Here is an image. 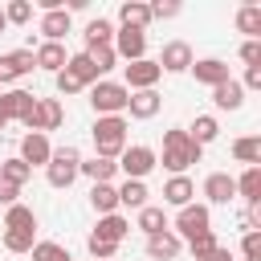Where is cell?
Listing matches in <instances>:
<instances>
[{
  "mask_svg": "<svg viewBox=\"0 0 261 261\" xmlns=\"http://www.w3.org/2000/svg\"><path fill=\"white\" fill-rule=\"evenodd\" d=\"M200 159H204V147H196L184 126L163 130V155H159V163H163L171 175H188V167L200 163Z\"/></svg>",
  "mask_w": 261,
  "mask_h": 261,
  "instance_id": "obj_1",
  "label": "cell"
},
{
  "mask_svg": "<svg viewBox=\"0 0 261 261\" xmlns=\"http://www.w3.org/2000/svg\"><path fill=\"white\" fill-rule=\"evenodd\" d=\"M126 114H110V118H94L90 135H94V155L102 159H118L126 151Z\"/></svg>",
  "mask_w": 261,
  "mask_h": 261,
  "instance_id": "obj_2",
  "label": "cell"
},
{
  "mask_svg": "<svg viewBox=\"0 0 261 261\" xmlns=\"http://www.w3.org/2000/svg\"><path fill=\"white\" fill-rule=\"evenodd\" d=\"M126 102H130V90L122 82H94L90 86V106L98 118H110V114H126Z\"/></svg>",
  "mask_w": 261,
  "mask_h": 261,
  "instance_id": "obj_3",
  "label": "cell"
},
{
  "mask_svg": "<svg viewBox=\"0 0 261 261\" xmlns=\"http://www.w3.org/2000/svg\"><path fill=\"white\" fill-rule=\"evenodd\" d=\"M77 167H82V151H77L73 143L53 147V155H49V163H45V179H49V188H69V184L77 179Z\"/></svg>",
  "mask_w": 261,
  "mask_h": 261,
  "instance_id": "obj_4",
  "label": "cell"
},
{
  "mask_svg": "<svg viewBox=\"0 0 261 261\" xmlns=\"http://www.w3.org/2000/svg\"><path fill=\"white\" fill-rule=\"evenodd\" d=\"M114 163H118V171H122L126 179H147V175L159 167V151L147 147V143H126V151H122Z\"/></svg>",
  "mask_w": 261,
  "mask_h": 261,
  "instance_id": "obj_5",
  "label": "cell"
},
{
  "mask_svg": "<svg viewBox=\"0 0 261 261\" xmlns=\"http://www.w3.org/2000/svg\"><path fill=\"white\" fill-rule=\"evenodd\" d=\"M208 228H212V208L192 200V204H184V208L175 212V228H171V232H175L179 241H192V237H200V232H208Z\"/></svg>",
  "mask_w": 261,
  "mask_h": 261,
  "instance_id": "obj_6",
  "label": "cell"
},
{
  "mask_svg": "<svg viewBox=\"0 0 261 261\" xmlns=\"http://www.w3.org/2000/svg\"><path fill=\"white\" fill-rule=\"evenodd\" d=\"M61 122H65V106H61L57 98H37L33 114L24 118V126H29V130H37V135H49V130H57Z\"/></svg>",
  "mask_w": 261,
  "mask_h": 261,
  "instance_id": "obj_7",
  "label": "cell"
},
{
  "mask_svg": "<svg viewBox=\"0 0 261 261\" xmlns=\"http://www.w3.org/2000/svg\"><path fill=\"white\" fill-rule=\"evenodd\" d=\"M110 49L130 65V61H143L147 57V33H139V29H114V41H110Z\"/></svg>",
  "mask_w": 261,
  "mask_h": 261,
  "instance_id": "obj_8",
  "label": "cell"
},
{
  "mask_svg": "<svg viewBox=\"0 0 261 261\" xmlns=\"http://www.w3.org/2000/svg\"><path fill=\"white\" fill-rule=\"evenodd\" d=\"M33 106H37V94H29V90H4L0 94V118L4 122H24L33 114Z\"/></svg>",
  "mask_w": 261,
  "mask_h": 261,
  "instance_id": "obj_9",
  "label": "cell"
},
{
  "mask_svg": "<svg viewBox=\"0 0 261 261\" xmlns=\"http://www.w3.org/2000/svg\"><path fill=\"white\" fill-rule=\"evenodd\" d=\"M192 61H196V57H192V45H188V41H167L163 53L155 57V65H159L163 73H188Z\"/></svg>",
  "mask_w": 261,
  "mask_h": 261,
  "instance_id": "obj_10",
  "label": "cell"
},
{
  "mask_svg": "<svg viewBox=\"0 0 261 261\" xmlns=\"http://www.w3.org/2000/svg\"><path fill=\"white\" fill-rule=\"evenodd\" d=\"M159 77H163V69H159L151 57H143V61H130V65H126V82H122V86H126L130 94H135V90H155Z\"/></svg>",
  "mask_w": 261,
  "mask_h": 261,
  "instance_id": "obj_11",
  "label": "cell"
},
{
  "mask_svg": "<svg viewBox=\"0 0 261 261\" xmlns=\"http://www.w3.org/2000/svg\"><path fill=\"white\" fill-rule=\"evenodd\" d=\"M37 33L45 37V41H53V45H61L69 33H73V16L65 12V8H53V12H41V24H37Z\"/></svg>",
  "mask_w": 261,
  "mask_h": 261,
  "instance_id": "obj_12",
  "label": "cell"
},
{
  "mask_svg": "<svg viewBox=\"0 0 261 261\" xmlns=\"http://www.w3.org/2000/svg\"><path fill=\"white\" fill-rule=\"evenodd\" d=\"M49 155H53V147H49V135H37V130H29L24 139H20V163H29V167H45L49 163Z\"/></svg>",
  "mask_w": 261,
  "mask_h": 261,
  "instance_id": "obj_13",
  "label": "cell"
},
{
  "mask_svg": "<svg viewBox=\"0 0 261 261\" xmlns=\"http://www.w3.org/2000/svg\"><path fill=\"white\" fill-rule=\"evenodd\" d=\"M200 192H204L208 204H232V200H237V179H232L228 171H212Z\"/></svg>",
  "mask_w": 261,
  "mask_h": 261,
  "instance_id": "obj_14",
  "label": "cell"
},
{
  "mask_svg": "<svg viewBox=\"0 0 261 261\" xmlns=\"http://www.w3.org/2000/svg\"><path fill=\"white\" fill-rule=\"evenodd\" d=\"M33 69H37L33 49H12V53H4V57H0V86H4V82L24 77V73H33Z\"/></svg>",
  "mask_w": 261,
  "mask_h": 261,
  "instance_id": "obj_15",
  "label": "cell"
},
{
  "mask_svg": "<svg viewBox=\"0 0 261 261\" xmlns=\"http://www.w3.org/2000/svg\"><path fill=\"white\" fill-rule=\"evenodd\" d=\"M192 77L200 82V86H220V82H228L232 73H228V65L220 61V57H200V61H192Z\"/></svg>",
  "mask_w": 261,
  "mask_h": 261,
  "instance_id": "obj_16",
  "label": "cell"
},
{
  "mask_svg": "<svg viewBox=\"0 0 261 261\" xmlns=\"http://www.w3.org/2000/svg\"><path fill=\"white\" fill-rule=\"evenodd\" d=\"M179 249H184V241H179L171 228H163V232L147 237V257H151V261H175V257H179Z\"/></svg>",
  "mask_w": 261,
  "mask_h": 261,
  "instance_id": "obj_17",
  "label": "cell"
},
{
  "mask_svg": "<svg viewBox=\"0 0 261 261\" xmlns=\"http://www.w3.org/2000/svg\"><path fill=\"white\" fill-rule=\"evenodd\" d=\"M33 61H37V69H45V73H61V69H65V61H69V53H65V45L41 41V45L33 49Z\"/></svg>",
  "mask_w": 261,
  "mask_h": 261,
  "instance_id": "obj_18",
  "label": "cell"
},
{
  "mask_svg": "<svg viewBox=\"0 0 261 261\" xmlns=\"http://www.w3.org/2000/svg\"><path fill=\"white\" fill-rule=\"evenodd\" d=\"M159 106H163L159 90H135V94H130V102H126V114H130V118H139V122H147V118H155V114H159Z\"/></svg>",
  "mask_w": 261,
  "mask_h": 261,
  "instance_id": "obj_19",
  "label": "cell"
},
{
  "mask_svg": "<svg viewBox=\"0 0 261 261\" xmlns=\"http://www.w3.org/2000/svg\"><path fill=\"white\" fill-rule=\"evenodd\" d=\"M118 24H122V29H139V33H147V24H151V8H147L143 0H122V4H118Z\"/></svg>",
  "mask_w": 261,
  "mask_h": 261,
  "instance_id": "obj_20",
  "label": "cell"
},
{
  "mask_svg": "<svg viewBox=\"0 0 261 261\" xmlns=\"http://www.w3.org/2000/svg\"><path fill=\"white\" fill-rule=\"evenodd\" d=\"M212 106H216V110H241V106H245V90H241V82L228 77V82L212 86Z\"/></svg>",
  "mask_w": 261,
  "mask_h": 261,
  "instance_id": "obj_21",
  "label": "cell"
},
{
  "mask_svg": "<svg viewBox=\"0 0 261 261\" xmlns=\"http://www.w3.org/2000/svg\"><path fill=\"white\" fill-rule=\"evenodd\" d=\"M77 175H86L90 184H110V179L118 175V163H114V159H102V155H90V159H82Z\"/></svg>",
  "mask_w": 261,
  "mask_h": 261,
  "instance_id": "obj_22",
  "label": "cell"
},
{
  "mask_svg": "<svg viewBox=\"0 0 261 261\" xmlns=\"http://www.w3.org/2000/svg\"><path fill=\"white\" fill-rule=\"evenodd\" d=\"M192 200H196V184H192L188 175H171V179L163 184V204L184 208V204H192Z\"/></svg>",
  "mask_w": 261,
  "mask_h": 261,
  "instance_id": "obj_23",
  "label": "cell"
},
{
  "mask_svg": "<svg viewBox=\"0 0 261 261\" xmlns=\"http://www.w3.org/2000/svg\"><path fill=\"white\" fill-rule=\"evenodd\" d=\"M237 200H245L249 208L261 204V167H245L237 175Z\"/></svg>",
  "mask_w": 261,
  "mask_h": 261,
  "instance_id": "obj_24",
  "label": "cell"
},
{
  "mask_svg": "<svg viewBox=\"0 0 261 261\" xmlns=\"http://www.w3.org/2000/svg\"><path fill=\"white\" fill-rule=\"evenodd\" d=\"M130 232V220L122 216V212H110V216H98V224H94V237H102V241H114V245H122V237Z\"/></svg>",
  "mask_w": 261,
  "mask_h": 261,
  "instance_id": "obj_25",
  "label": "cell"
},
{
  "mask_svg": "<svg viewBox=\"0 0 261 261\" xmlns=\"http://www.w3.org/2000/svg\"><path fill=\"white\" fill-rule=\"evenodd\" d=\"M147 196H151L147 179H122L118 184V208H135L139 212V208H147Z\"/></svg>",
  "mask_w": 261,
  "mask_h": 261,
  "instance_id": "obj_26",
  "label": "cell"
},
{
  "mask_svg": "<svg viewBox=\"0 0 261 261\" xmlns=\"http://www.w3.org/2000/svg\"><path fill=\"white\" fill-rule=\"evenodd\" d=\"M232 24H237V33H245L249 41H261V4H241Z\"/></svg>",
  "mask_w": 261,
  "mask_h": 261,
  "instance_id": "obj_27",
  "label": "cell"
},
{
  "mask_svg": "<svg viewBox=\"0 0 261 261\" xmlns=\"http://www.w3.org/2000/svg\"><path fill=\"white\" fill-rule=\"evenodd\" d=\"M216 135H220V122H216V114H196V118H192V126H188V139H192L196 147H208Z\"/></svg>",
  "mask_w": 261,
  "mask_h": 261,
  "instance_id": "obj_28",
  "label": "cell"
},
{
  "mask_svg": "<svg viewBox=\"0 0 261 261\" xmlns=\"http://www.w3.org/2000/svg\"><path fill=\"white\" fill-rule=\"evenodd\" d=\"M90 208H94L98 216L118 212V188H114V184H94V188H90Z\"/></svg>",
  "mask_w": 261,
  "mask_h": 261,
  "instance_id": "obj_29",
  "label": "cell"
},
{
  "mask_svg": "<svg viewBox=\"0 0 261 261\" xmlns=\"http://www.w3.org/2000/svg\"><path fill=\"white\" fill-rule=\"evenodd\" d=\"M4 228H12V232H37V212L29 204H12V208H4Z\"/></svg>",
  "mask_w": 261,
  "mask_h": 261,
  "instance_id": "obj_30",
  "label": "cell"
},
{
  "mask_svg": "<svg viewBox=\"0 0 261 261\" xmlns=\"http://www.w3.org/2000/svg\"><path fill=\"white\" fill-rule=\"evenodd\" d=\"M135 228H139V232H147V237H155V232H163V228H171V224H167V212H163V208L147 204V208H139Z\"/></svg>",
  "mask_w": 261,
  "mask_h": 261,
  "instance_id": "obj_31",
  "label": "cell"
},
{
  "mask_svg": "<svg viewBox=\"0 0 261 261\" xmlns=\"http://www.w3.org/2000/svg\"><path fill=\"white\" fill-rule=\"evenodd\" d=\"M65 69H69V73H73L82 86H94V82H102V73L94 69V61H90V53H86V49H82V53H73V57L65 61Z\"/></svg>",
  "mask_w": 261,
  "mask_h": 261,
  "instance_id": "obj_32",
  "label": "cell"
},
{
  "mask_svg": "<svg viewBox=\"0 0 261 261\" xmlns=\"http://www.w3.org/2000/svg\"><path fill=\"white\" fill-rule=\"evenodd\" d=\"M82 37H86V49H98V45H110V41H114V24H110L106 16H94V20L86 24V33H82Z\"/></svg>",
  "mask_w": 261,
  "mask_h": 261,
  "instance_id": "obj_33",
  "label": "cell"
},
{
  "mask_svg": "<svg viewBox=\"0 0 261 261\" xmlns=\"http://www.w3.org/2000/svg\"><path fill=\"white\" fill-rule=\"evenodd\" d=\"M232 159L245 163V167H257V163H261V139H257V135L237 139V143H232Z\"/></svg>",
  "mask_w": 261,
  "mask_h": 261,
  "instance_id": "obj_34",
  "label": "cell"
},
{
  "mask_svg": "<svg viewBox=\"0 0 261 261\" xmlns=\"http://www.w3.org/2000/svg\"><path fill=\"white\" fill-rule=\"evenodd\" d=\"M0 179H8V184H16V188H24V184L33 179V167H29V163H20V159L12 155V159H4V163H0Z\"/></svg>",
  "mask_w": 261,
  "mask_h": 261,
  "instance_id": "obj_35",
  "label": "cell"
},
{
  "mask_svg": "<svg viewBox=\"0 0 261 261\" xmlns=\"http://www.w3.org/2000/svg\"><path fill=\"white\" fill-rule=\"evenodd\" d=\"M29 253H33V261H73V257H69V249H61L57 241H37Z\"/></svg>",
  "mask_w": 261,
  "mask_h": 261,
  "instance_id": "obj_36",
  "label": "cell"
},
{
  "mask_svg": "<svg viewBox=\"0 0 261 261\" xmlns=\"http://www.w3.org/2000/svg\"><path fill=\"white\" fill-rule=\"evenodd\" d=\"M4 20L8 24H29L33 20V4L29 0H8L4 4Z\"/></svg>",
  "mask_w": 261,
  "mask_h": 261,
  "instance_id": "obj_37",
  "label": "cell"
},
{
  "mask_svg": "<svg viewBox=\"0 0 261 261\" xmlns=\"http://www.w3.org/2000/svg\"><path fill=\"white\" fill-rule=\"evenodd\" d=\"M86 249H90V257H94V261H114V253H118V245H114V241H102V237H94V232L86 237Z\"/></svg>",
  "mask_w": 261,
  "mask_h": 261,
  "instance_id": "obj_38",
  "label": "cell"
},
{
  "mask_svg": "<svg viewBox=\"0 0 261 261\" xmlns=\"http://www.w3.org/2000/svg\"><path fill=\"white\" fill-rule=\"evenodd\" d=\"M86 53H90V61H94V69H98V73H110V69H114V61H118V53H114L110 45H98V49H86Z\"/></svg>",
  "mask_w": 261,
  "mask_h": 261,
  "instance_id": "obj_39",
  "label": "cell"
},
{
  "mask_svg": "<svg viewBox=\"0 0 261 261\" xmlns=\"http://www.w3.org/2000/svg\"><path fill=\"white\" fill-rule=\"evenodd\" d=\"M37 232H12V228H4V249L8 253H29L37 241H33Z\"/></svg>",
  "mask_w": 261,
  "mask_h": 261,
  "instance_id": "obj_40",
  "label": "cell"
},
{
  "mask_svg": "<svg viewBox=\"0 0 261 261\" xmlns=\"http://www.w3.org/2000/svg\"><path fill=\"white\" fill-rule=\"evenodd\" d=\"M241 257H245V261H261V228H249V232H245Z\"/></svg>",
  "mask_w": 261,
  "mask_h": 261,
  "instance_id": "obj_41",
  "label": "cell"
},
{
  "mask_svg": "<svg viewBox=\"0 0 261 261\" xmlns=\"http://www.w3.org/2000/svg\"><path fill=\"white\" fill-rule=\"evenodd\" d=\"M216 245H220V241H216V232L208 228V232H200V237H192V241H188V253H192V257H204V253H208V249H216Z\"/></svg>",
  "mask_w": 261,
  "mask_h": 261,
  "instance_id": "obj_42",
  "label": "cell"
},
{
  "mask_svg": "<svg viewBox=\"0 0 261 261\" xmlns=\"http://www.w3.org/2000/svg\"><path fill=\"white\" fill-rule=\"evenodd\" d=\"M151 8V20H175L179 16V4L175 0H155V4H147Z\"/></svg>",
  "mask_w": 261,
  "mask_h": 261,
  "instance_id": "obj_43",
  "label": "cell"
},
{
  "mask_svg": "<svg viewBox=\"0 0 261 261\" xmlns=\"http://www.w3.org/2000/svg\"><path fill=\"white\" fill-rule=\"evenodd\" d=\"M53 86H57V94H65V98H69V94H77V90H86V86H82V82H77V77H73L69 69L53 73Z\"/></svg>",
  "mask_w": 261,
  "mask_h": 261,
  "instance_id": "obj_44",
  "label": "cell"
},
{
  "mask_svg": "<svg viewBox=\"0 0 261 261\" xmlns=\"http://www.w3.org/2000/svg\"><path fill=\"white\" fill-rule=\"evenodd\" d=\"M241 61H245V69L249 65H261V41H245L241 45Z\"/></svg>",
  "mask_w": 261,
  "mask_h": 261,
  "instance_id": "obj_45",
  "label": "cell"
},
{
  "mask_svg": "<svg viewBox=\"0 0 261 261\" xmlns=\"http://www.w3.org/2000/svg\"><path fill=\"white\" fill-rule=\"evenodd\" d=\"M0 204H4V208L20 204V188H16V184H8V179H0Z\"/></svg>",
  "mask_w": 261,
  "mask_h": 261,
  "instance_id": "obj_46",
  "label": "cell"
},
{
  "mask_svg": "<svg viewBox=\"0 0 261 261\" xmlns=\"http://www.w3.org/2000/svg\"><path fill=\"white\" fill-rule=\"evenodd\" d=\"M241 90H261V65H249V69H245Z\"/></svg>",
  "mask_w": 261,
  "mask_h": 261,
  "instance_id": "obj_47",
  "label": "cell"
},
{
  "mask_svg": "<svg viewBox=\"0 0 261 261\" xmlns=\"http://www.w3.org/2000/svg\"><path fill=\"white\" fill-rule=\"evenodd\" d=\"M196 261H232V253L224 249V245H216V249H208L204 257H196Z\"/></svg>",
  "mask_w": 261,
  "mask_h": 261,
  "instance_id": "obj_48",
  "label": "cell"
},
{
  "mask_svg": "<svg viewBox=\"0 0 261 261\" xmlns=\"http://www.w3.org/2000/svg\"><path fill=\"white\" fill-rule=\"evenodd\" d=\"M0 33H8V20H4V8H0Z\"/></svg>",
  "mask_w": 261,
  "mask_h": 261,
  "instance_id": "obj_49",
  "label": "cell"
},
{
  "mask_svg": "<svg viewBox=\"0 0 261 261\" xmlns=\"http://www.w3.org/2000/svg\"><path fill=\"white\" fill-rule=\"evenodd\" d=\"M4 126H8V122H4V118H0V130H4Z\"/></svg>",
  "mask_w": 261,
  "mask_h": 261,
  "instance_id": "obj_50",
  "label": "cell"
}]
</instances>
